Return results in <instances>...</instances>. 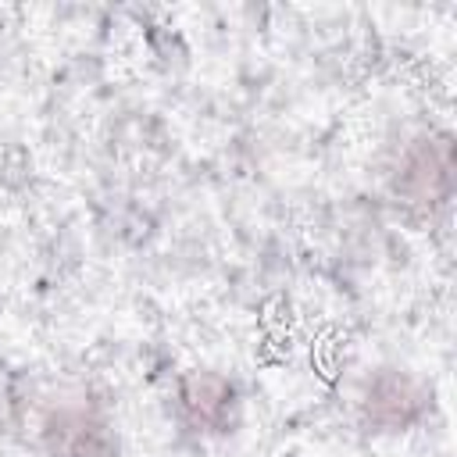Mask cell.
Returning a JSON list of instances; mask_svg holds the SVG:
<instances>
[{
	"label": "cell",
	"mask_w": 457,
	"mask_h": 457,
	"mask_svg": "<svg viewBox=\"0 0 457 457\" xmlns=\"http://www.w3.org/2000/svg\"><path fill=\"white\" fill-rule=\"evenodd\" d=\"M453 150L450 139H418L396 175V189L414 204H439L450 193Z\"/></svg>",
	"instance_id": "1"
},
{
	"label": "cell",
	"mask_w": 457,
	"mask_h": 457,
	"mask_svg": "<svg viewBox=\"0 0 457 457\" xmlns=\"http://www.w3.org/2000/svg\"><path fill=\"white\" fill-rule=\"evenodd\" d=\"M421 411V396L418 389L403 378V375H382L371 382L368 389V414L386 425V428H400L407 421H414Z\"/></svg>",
	"instance_id": "2"
},
{
	"label": "cell",
	"mask_w": 457,
	"mask_h": 457,
	"mask_svg": "<svg viewBox=\"0 0 457 457\" xmlns=\"http://www.w3.org/2000/svg\"><path fill=\"white\" fill-rule=\"evenodd\" d=\"M182 403L196 425L221 428L232 411V386L218 375H189L182 386Z\"/></svg>",
	"instance_id": "3"
}]
</instances>
